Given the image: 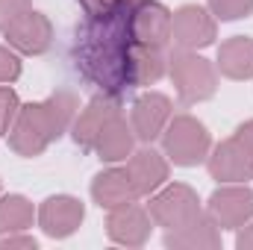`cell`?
<instances>
[{
	"mask_svg": "<svg viewBox=\"0 0 253 250\" xmlns=\"http://www.w3.org/2000/svg\"><path fill=\"white\" fill-rule=\"evenodd\" d=\"M132 6L121 3L109 15L85 18L77 27L71 59L80 77L97 91L121 97L132 88Z\"/></svg>",
	"mask_w": 253,
	"mask_h": 250,
	"instance_id": "obj_1",
	"label": "cell"
},
{
	"mask_svg": "<svg viewBox=\"0 0 253 250\" xmlns=\"http://www.w3.org/2000/svg\"><path fill=\"white\" fill-rule=\"evenodd\" d=\"M77 112H80V100L68 88H59V91H53L44 100L21 106L15 124H12L9 135H6L9 147L18 156H24V159L42 156L53 141H59L71 129Z\"/></svg>",
	"mask_w": 253,
	"mask_h": 250,
	"instance_id": "obj_2",
	"label": "cell"
},
{
	"mask_svg": "<svg viewBox=\"0 0 253 250\" xmlns=\"http://www.w3.org/2000/svg\"><path fill=\"white\" fill-rule=\"evenodd\" d=\"M168 77H171L183 106L203 103V100L215 97V91H218V68L209 59H203L197 50L174 47L168 53Z\"/></svg>",
	"mask_w": 253,
	"mask_h": 250,
	"instance_id": "obj_3",
	"label": "cell"
},
{
	"mask_svg": "<svg viewBox=\"0 0 253 250\" xmlns=\"http://www.w3.org/2000/svg\"><path fill=\"white\" fill-rule=\"evenodd\" d=\"M159 138H162V153L168 156V162H174L180 168H194V165L206 162V156L212 150L209 129L194 115H171V121Z\"/></svg>",
	"mask_w": 253,
	"mask_h": 250,
	"instance_id": "obj_4",
	"label": "cell"
},
{
	"mask_svg": "<svg viewBox=\"0 0 253 250\" xmlns=\"http://www.w3.org/2000/svg\"><path fill=\"white\" fill-rule=\"evenodd\" d=\"M147 212H150L156 227L177 230V227H186L189 221H194L203 209H200L197 191L191 186H186V183H165L159 191L150 194Z\"/></svg>",
	"mask_w": 253,
	"mask_h": 250,
	"instance_id": "obj_5",
	"label": "cell"
},
{
	"mask_svg": "<svg viewBox=\"0 0 253 250\" xmlns=\"http://www.w3.org/2000/svg\"><path fill=\"white\" fill-rule=\"evenodd\" d=\"M218 39V21L209 9L197 6V3H186L174 12L171 18V42L174 47L183 50H200L215 44Z\"/></svg>",
	"mask_w": 253,
	"mask_h": 250,
	"instance_id": "obj_6",
	"label": "cell"
},
{
	"mask_svg": "<svg viewBox=\"0 0 253 250\" xmlns=\"http://www.w3.org/2000/svg\"><path fill=\"white\" fill-rule=\"evenodd\" d=\"M206 215L221 230L245 227L248 221H253V188L248 183H224L218 191H212Z\"/></svg>",
	"mask_w": 253,
	"mask_h": 250,
	"instance_id": "obj_7",
	"label": "cell"
},
{
	"mask_svg": "<svg viewBox=\"0 0 253 250\" xmlns=\"http://www.w3.org/2000/svg\"><path fill=\"white\" fill-rule=\"evenodd\" d=\"M3 36H6V44L12 50H18L24 56H42L53 44V24H50V18L44 12L30 9L15 24H9L3 30Z\"/></svg>",
	"mask_w": 253,
	"mask_h": 250,
	"instance_id": "obj_8",
	"label": "cell"
},
{
	"mask_svg": "<svg viewBox=\"0 0 253 250\" xmlns=\"http://www.w3.org/2000/svg\"><path fill=\"white\" fill-rule=\"evenodd\" d=\"M174 115V106H171V97L162 94V91H144L132 100V109H129V124L138 141L150 144L162 135V129L168 126Z\"/></svg>",
	"mask_w": 253,
	"mask_h": 250,
	"instance_id": "obj_9",
	"label": "cell"
},
{
	"mask_svg": "<svg viewBox=\"0 0 253 250\" xmlns=\"http://www.w3.org/2000/svg\"><path fill=\"white\" fill-rule=\"evenodd\" d=\"M118 112H121V97H112V94L97 91V94L85 103V109L77 112V118H74V124H71L74 144H77L83 153H94V141H97L100 129L106 126V121H109L112 115H118Z\"/></svg>",
	"mask_w": 253,
	"mask_h": 250,
	"instance_id": "obj_10",
	"label": "cell"
},
{
	"mask_svg": "<svg viewBox=\"0 0 253 250\" xmlns=\"http://www.w3.org/2000/svg\"><path fill=\"white\" fill-rule=\"evenodd\" d=\"M150 230H153V218H150V212H147L144 206H138L135 200L109 209V215H106V236H109L115 245L141 248V245H147Z\"/></svg>",
	"mask_w": 253,
	"mask_h": 250,
	"instance_id": "obj_11",
	"label": "cell"
},
{
	"mask_svg": "<svg viewBox=\"0 0 253 250\" xmlns=\"http://www.w3.org/2000/svg\"><path fill=\"white\" fill-rule=\"evenodd\" d=\"M171 18L174 12L156 0H141L132 6V39L144 47H168L171 44Z\"/></svg>",
	"mask_w": 253,
	"mask_h": 250,
	"instance_id": "obj_12",
	"label": "cell"
},
{
	"mask_svg": "<svg viewBox=\"0 0 253 250\" xmlns=\"http://www.w3.org/2000/svg\"><path fill=\"white\" fill-rule=\"evenodd\" d=\"M85 221V206L80 197L71 194H53L39 206V227L50 239H68L80 230Z\"/></svg>",
	"mask_w": 253,
	"mask_h": 250,
	"instance_id": "obj_13",
	"label": "cell"
},
{
	"mask_svg": "<svg viewBox=\"0 0 253 250\" xmlns=\"http://www.w3.org/2000/svg\"><path fill=\"white\" fill-rule=\"evenodd\" d=\"M126 174L138 191V197H150L153 191H159L168 183V156L153 147L132 150V156L126 159Z\"/></svg>",
	"mask_w": 253,
	"mask_h": 250,
	"instance_id": "obj_14",
	"label": "cell"
},
{
	"mask_svg": "<svg viewBox=\"0 0 253 250\" xmlns=\"http://www.w3.org/2000/svg\"><path fill=\"white\" fill-rule=\"evenodd\" d=\"M206 168H209V177L218 180V183H248L253 180V171L242 153V147L236 144V138H224L218 141L209 156H206Z\"/></svg>",
	"mask_w": 253,
	"mask_h": 250,
	"instance_id": "obj_15",
	"label": "cell"
},
{
	"mask_svg": "<svg viewBox=\"0 0 253 250\" xmlns=\"http://www.w3.org/2000/svg\"><path fill=\"white\" fill-rule=\"evenodd\" d=\"M165 248H171V250H218L221 248V227L206 212H200L186 227L165 230Z\"/></svg>",
	"mask_w": 253,
	"mask_h": 250,
	"instance_id": "obj_16",
	"label": "cell"
},
{
	"mask_svg": "<svg viewBox=\"0 0 253 250\" xmlns=\"http://www.w3.org/2000/svg\"><path fill=\"white\" fill-rule=\"evenodd\" d=\"M135 150V132H132V124H126V118L118 112L112 115L106 126L100 129L97 141H94V153L100 162L106 165H115V162H126Z\"/></svg>",
	"mask_w": 253,
	"mask_h": 250,
	"instance_id": "obj_17",
	"label": "cell"
},
{
	"mask_svg": "<svg viewBox=\"0 0 253 250\" xmlns=\"http://www.w3.org/2000/svg\"><path fill=\"white\" fill-rule=\"evenodd\" d=\"M91 200L100 209H115V206L138 200V191L132 186L126 168H106V171L94 174V180H91Z\"/></svg>",
	"mask_w": 253,
	"mask_h": 250,
	"instance_id": "obj_18",
	"label": "cell"
},
{
	"mask_svg": "<svg viewBox=\"0 0 253 250\" xmlns=\"http://www.w3.org/2000/svg\"><path fill=\"white\" fill-rule=\"evenodd\" d=\"M215 68L227 80H253V39L248 36H233L221 42L218 47V62Z\"/></svg>",
	"mask_w": 253,
	"mask_h": 250,
	"instance_id": "obj_19",
	"label": "cell"
},
{
	"mask_svg": "<svg viewBox=\"0 0 253 250\" xmlns=\"http://www.w3.org/2000/svg\"><path fill=\"white\" fill-rule=\"evenodd\" d=\"M39 221V209L24 194H3L0 197V236L6 233H24Z\"/></svg>",
	"mask_w": 253,
	"mask_h": 250,
	"instance_id": "obj_20",
	"label": "cell"
},
{
	"mask_svg": "<svg viewBox=\"0 0 253 250\" xmlns=\"http://www.w3.org/2000/svg\"><path fill=\"white\" fill-rule=\"evenodd\" d=\"M165 74H168V56L162 47L135 44V50H132V88L135 85H153Z\"/></svg>",
	"mask_w": 253,
	"mask_h": 250,
	"instance_id": "obj_21",
	"label": "cell"
},
{
	"mask_svg": "<svg viewBox=\"0 0 253 250\" xmlns=\"http://www.w3.org/2000/svg\"><path fill=\"white\" fill-rule=\"evenodd\" d=\"M215 21H242L253 12V0H206Z\"/></svg>",
	"mask_w": 253,
	"mask_h": 250,
	"instance_id": "obj_22",
	"label": "cell"
},
{
	"mask_svg": "<svg viewBox=\"0 0 253 250\" xmlns=\"http://www.w3.org/2000/svg\"><path fill=\"white\" fill-rule=\"evenodd\" d=\"M18 109H21V100H18L15 88L0 83V135H9V129L18 118Z\"/></svg>",
	"mask_w": 253,
	"mask_h": 250,
	"instance_id": "obj_23",
	"label": "cell"
},
{
	"mask_svg": "<svg viewBox=\"0 0 253 250\" xmlns=\"http://www.w3.org/2000/svg\"><path fill=\"white\" fill-rule=\"evenodd\" d=\"M21 77V56L9 44H0V83L9 85Z\"/></svg>",
	"mask_w": 253,
	"mask_h": 250,
	"instance_id": "obj_24",
	"label": "cell"
},
{
	"mask_svg": "<svg viewBox=\"0 0 253 250\" xmlns=\"http://www.w3.org/2000/svg\"><path fill=\"white\" fill-rule=\"evenodd\" d=\"M30 9H33V0H0V33Z\"/></svg>",
	"mask_w": 253,
	"mask_h": 250,
	"instance_id": "obj_25",
	"label": "cell"
},
{
	"mask_svg": "<svg viewBox=\"0 0 253 250\" xmlns=\"http://www.w3.org/2000/svg\"><path fill=\"white\" fill-rule=\"evenodd\" d=\"M233 138H236V144L242 147V153H245V159H248V165H251V171H253V118L236 126Z\"/></svg>",
	"mask_w": 253,
	"mask_h": 250,
	"instance_id": "obj_26",
	"label": "cell"
},
{
	"mask_svg": "<svg viewBox=\"0 0 253 250\" xmlns=\"http://www.w3.org/2000/svg\"><path fill=\"white\" fill-rule=\"evenodd\" d=\"M85 12V18H100V15H109L115 6H121L124 0H77Z\"/></svg>",
	"mask_w": 253,
	"mask_h": 250,
	"instance_id": "obj_27",
	"label": "cell"
},
{
	"mask_svg": "<svg viewBox=\"0 0 253 250\" xmlns=\"http://www.w3.org/2000/svg\"><path fill=\"white\" fill-rule=\"evenodd\" d=\"M12 248H24V250H36V239L33 236H21V233H6L0 236V250H12Z\"/></svg>",
	"mask_w": 253,
	"mask_h": 250,
	"instance_id": "obj_28",
	"label": "cell"
},
{
	"mask_svg": "<svg viewBox=\"0 0 253 250\" xmlns=\"http://www.w3.org/2000/svg\"><path fill=\"white\" fill-rule=\"evenodd\" d=\"M236 248L253 250V221H248L245 227H239V233H236Z\"/></svg>",
	"mask_w": 253,
	"mask_h": 250,
	"instance_id": "obj_29",
	"label": "cell"
},
{
	"mask_svg": "<svg viewBox=\"0 0 253 250\" xmlns=\"http://www.w3.org/2000/svg\"><path fill=\"white\" fill-rule=\"evenodd\" d=\"M124 3H129V6H135V3H141V0H124Z\"/></svg>",
	"mask_w": 253,
	"mask_h": 250,
	"instance_id": "obj_30",
	"label": "cell"
}]
</instances>
